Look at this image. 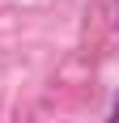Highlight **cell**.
Here are the masks:
<instances>
[{
    "mask_svg": "<svg viewBox=\"0 0 119 123\" xmlns=\"http://www.w3.org/2000/svg\"><path fill=\"white\" fill-rule=\"evenodd\" d=\"M111 123H119V106H115V115H111Z\"/></svg>",
    "mask_w": 119,
    "mask_h": 123,
    "instance_id": "6da1fadb",
    "label": "cell"
}]
</instances>
